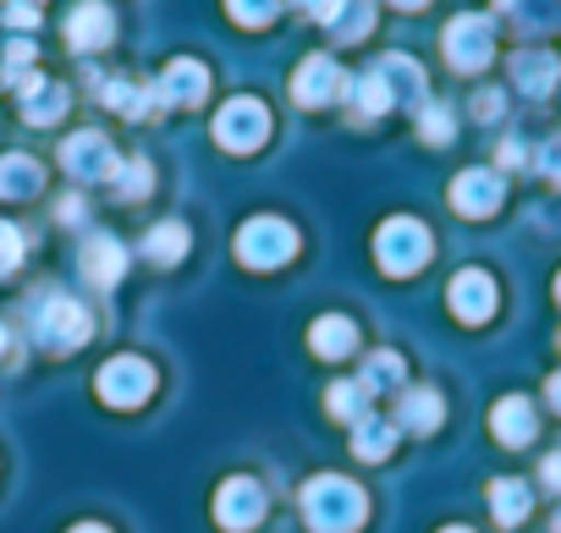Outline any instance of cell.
Returning a JSON list of instances; mask_svg holds the SVG:
<instances>
[{
  "label": "cell",
  "mask_w": 561,
  "mask_h": 533,
  "mask_svg": "<svg viewBox=\"0 0 561 533\" xmlns=\"http://www.w3.org/2000/svg\"><path fill=\"white\" fill-rule=\"evenodd\" d=\"M89 331H94V320H89V309H83L78 298L50 292V298L34 309V336H39V347H50V352H72V347H83Z\"/></svg>",
  "instance_id": "3"
},
{
  "label": "cell",
  "mask_w": 561,
  "mask_h": 533,
  "mask_svg": "<svg viewBox=\"0 0 561 533\" xmlns=\"http://www.w3.org/2000/svg\"><path fill=\"white\" fill-rule=\"evenodd\" d=\"M419 132H424V143H451V111L446 105H424L419 111Z\"/></svg>",
  "instance_id": "32"
},
{
  "label": "cell",
  "mask_w": 561,
  "mask_h": 533,
  "mask_svg": "<svg viewBox=\"0 0 561 533\" xmlns=\"http://www.w3.org/2000/svg\"><path fill=\"white\" fill-rule=\"evenodd\" d=\"M23 264V231L12 220H0V276H12Z\"/></svg>",
  "instance_id": "34"
},
{
  "label": "cell",
  "mask_w": 561,
  "mask_h": 533,
  "mask_svg": "<svg viewBox=\"0 0 561 533\" xmlns=\"http://www.w3.org/2000/svg\"><path fill=\"white\" fill-rule=\"evenodd\" d=\"M105 105H116L122 116H149L154 94H144V89H133V83H105Z\"/></svg>",
  "instance_id": "30"
},
{
  "label": "cell",
  "mask_w": 561,
  "mask_h": 533,
  "mask_svg": "<svg viewBox=\"0 0 561 533\" xmlns=\"http://www.w3.org/2000/svg\"><path fill=\"white\" fill-rule=\"evenodd\" d=\"M67 39H72V50H105L116 39V18H111L105 0H83L67 18Z\"/></svg>",
  "instance_id": "14"
},
{
  "label": "cell",
  "mask_w": 561,
  "mask_h": 533,
  "mask_svg": "<svg viewBox=\"0 0 561 533\" xmlns=\"http://www.w3.org/2000/svg\"><path fill=\"white\" fill-rule=\"evenodd\" d=\"M72 533H111V528H100V522H78Z\"/></svg>",
  "instance_id": "41"
},
{
  "label": "cell",
  "mask_w": 561,
  "mask_h": 533,
  "mask_svg": "<svg viewBox=\"0 0 561 533\" xmlns=\"http://www.w3.org/2000/svg\"><path fill=\"white\" fill-rule=\"evenodd\" d=\"M550 407H556V413H561V374H556V380H550Z\"/></svg>",
  "instance_id": "40"
},
{
  "label": "cell",
  "mask_w": 561,
  "mask_h": 533,
  "mask_svg": "<svg viewBox=\"0 0 561 533\" xmlns=\"http://www.w3.org/2000/svg\"><path fill=\"white\" fill-rule=\"evenodd\" d=\"M331 413H336V418H347V424L369 418V391H364L358 380H342V385H331Z\"/></svg>",
  "instance_id": "29"
},
{
  "label": "cell",
  "mask_w": 561,
  "mask_h": 533,
  "mask_svg": "<svg viewBox=\"0 0 561 533\" xmlns=\"http://www.w3.org/2000/svg\"><path fill=\"white\" fill-rule=\"evenodd\" d=\"M94 391H100L105 407H138V402H149V391H154V369H149L144 358L122 352V358H111V363L100 369Z\"/></svg>",
  "instance_id": "6"
},
{
  "label": "cell",
  "mask_w": 561,
  "mask_h": 533,
  "mask_svg": "<svg viewBox=\"0 0 561 533\" xmlns=\"http://www.w3.org/2000/svg\"><path fill=\"white\" fill-rule=\"evenodd\" d=\"M116 187H122V198H144L149 193V165L144 160H122L116 165Z\"/></svg>",
  "instance_id": "33"
},
{
  "label": "cell",
  "mask_w": 561,
  "mask_h": 533,
  "mask_svg": "<svg viewBox=\"0 0 561 533\" xmlns=\"http://www.w3.org/2000/svg\"><path fill=\"white\" fill-rule=\"evenodd\" d=\"M556 533H561V517H556Z\"/></svg>",
  "instance_id": "46"
},
{
  "label": "cell",
  "mask_w": 561,
  "mask_h": 533,
  "mask_svg": "<svg viewBox=\"0 0 561 533\" xmlns=\"http://www.w3.org/2000/svg\"><path fill=\"white\" fill-rule=\"evenodd\" d=\"M270 138V111L259 105V100H231V105H220V116H215V143L220 149H231V154H248V149H259Z\"/></svg>",
  "instance_id": "5"
},
{
  "label": "cell",
  "mask_w": 561,
  "mask_h": 533,
  "mask_svg": "<svg viewBox=\"0 0 561 533\" xmlns=\"http://www.w3.org/2000/svg\"><path fill=\"white\" fill-rule=\"evenodd\" d=\"M539 165H545V176H550V182H561V138H550V143L539 149Z\"/></svg>",
  "instance_id": "36"
},
{
  "label": "cell",
  "mask_w": 561,
  "mask_h": 533,
  "mask_svg": "<svg viewBox=\"0 0 561 533\" xmlns=\"http://www.w3.org/2000/svg\"><path fill=\"white\" fill-rule=\"evenodd\" d=\"M204 94H209V72L198 61H187V56H176L154 83V105H198Z\"/></svg>",
  "instance_id": "11"
},
{
  "label": "cell",
  "mask_w": 561,
  "mask_h": 533,
  "mask_svg": "<svg viewBox=\"0 0 561 533\" xmlns=\"http://www.w3.org/2000/svg\"><path fill=\"white\" fill-rule=\"evenodd\" d=\"M391 445H397V424H386V418H358L353 424V451L364 462H380Z\"/></svg>",
  "instance_id": "24"
},
{
  "label": "cell",
  "mask_w": 561,
  "mask_h": 533,
  "mask_svg": "<svg viewBox=\"0 0 561 533\" xmlns=\"http://www.w3.org/2000/svg\"><path fill=\"white\" fill-rule=\"evenodd\" d=\"M293 253H298V231L275 215H259L237 231V258L248 270H275V264H287Z\"/></svg>",
  "instance_id": "4"
},
{
  "label": "cell",
  "mask_w": 561,
  "mask_h": 533,
  "mask_svg": "<svg viewBox=\"0 0 561 533\" xmlns=\"http://www.w3.org/2000/svg\"><path fill=\"white\" fill-rule=\"evenodd\" d=\"M0 352H7V325H0Z\"/></svg>",
  "instance_id": "43"
},
{
  "label": "cell",
  "mask_w": 561,
  "mask_h": 533,
  "mask_svg": "<svg viewBox=\"0 0 561 533\" xmlns=\"http://www.w3.org/2000/svg\"><path fill=\"white\" fill-rule=\"evenodd\" d=\"M375 258H380L386 276H413V270H424V258H430V231L413 215H397V220H386L375 231Z\"/></svg>",
  "instance_id": "2"
},
{
  "label": "cell",
  "mask_w": 561,
  "mask_h": 533,
  "mask_svg": "<svg viewBox=\"0 0 561 533\" xmlns=\"http://www.w3.org/2000/svg\"><path fill=\"white\" fill-rule=\"evenodd\" d=\"M78 264H83L89 287H116V281H122V270H127V247H122L116 236H89Z\"/></svg>",
  "instance_id": "15"
},
{
  "label": "cell",
  "mask_w": 561,
  "mask_h": 533,
  "mask_svg": "<svg viewBox=\"0 0 561 533\" xmlns=\"http://www.w3.org/2000/svg\"><path fill=\"white\" fill-rule=\"evenodd\" d=\"M440 533H468V528H440Z\"/></svg>",
  "instance_id": "44"
},
{
  "label": "cell",
  "mask_w": 561,
  "mask_h": 533,
  "mask_svg": "<svg viewBox=\"0 0 561 533\" xmlns=\"http://www.w3.org/2000/svg\"><path fill=\"white\" fill-rule=\"evenodd\" d=\"M347 94H353V111L369 121V116H380V111H391V89H386V78L380 72H364L358 83H347Z\"/></svg>",
  "instance_id": "25"
},
{
  "label": "cell",
  "mask_w": 561,
  "mask_h": 533,
  "mask_svg": "<svg viewBox=\"0 0 561 533\" xmlns=\"http://www.w3.org/2000/svg\"><path fill=\"white\" fill-rule=\"evenodd\" d=\"M226 12H231L242 28H264V23L280 12V0H226Z\"/></svg>",
  "instance_id": "31"
},
{
  "label": "cell",
  "mask_w": 561,
  "mask_h": 533,
  "mask_svg": "<svg viewBox=\"0 0 561 533\" xmlns=\"http://www.w3.org/2000/svg\"><path fill=\"white\" fill-rule=\"evenodd\" d=\"M528 500H534V495H528V484H517V478H495V484H490V506H495L501 522H523V517H528Z\"/></svg>",
  "instance_id": "26"
},
{
  "label": "cell",
  "mask_w": 561,
  "mask_h": 533,
  "mask_svg": "<svg viewBox=\"0 0 561 533\" xmlns=\"http://www.w3.org/2000/svg\"><path fill=\"white\" fill-rule=\"evenodd\" d=\"M309 341H314V352H320V358H347V352H353V341H358V325H353V320H342V314H325V320H314Z\"/></svg>",
  "instance_id": "21"
},
{
  "label": "cell",
  "mask_w": 561,
  "mask_h": 533,
  "mask_svg": "<svg viewBox=\"0 0 561 533\" xmlns=\"http://www.w3.org/2000/svg\"><path fill=\"white\" fill-rule=\"evenodd\" d=\"M23 116H28L34 127L61 121V116H67V89H61V83H45V78H28V83H23Z\"/></svg>",
  "instance_id": "19"
},
{
  "label": "cell",
  "mask_w": 561,
  "mask_h": 533,
  "mask_svg": "<svg viewBox=\"0 0 561 533\" xmlns=\"http://www.w3.org/2000/svg\"><path fill=\"white\" fill-rule=\"evenodd\" d=\"M490 50H495L490 18H479V12L451 18V28H446V61H451L457 72H484V67H490Z\"/></svg>",
  "instance_id": "7"
},
{
  "label": "cell",
  "mask_w": 561,
  "mask_h": 533,
  "mask_svg": "<svg viewBox=\"0 0 561 533\" xmlns=\"http://www.w3.org/2000/svg\"><path fill=\"white\" fill-rule=\"evenodd\" d=\"M298 7H304L309 18H320V23H331V18H336V7H342V0H298Z\"/></svg>",
  "instance_id": "37"
},
{
  "label": "cell",
  "mask_w": 561,
  "mask_h": 533,
  "mask_svg": "<svg viewBox=\"0 0 561 533\" xmlns=\"http://www.w3.org/2000/svg\"><path fill=\"white\" fill-rule=\"evenodd\" d=\"M501 193H506V182L495 176V171H462L457 182H451V209L457 215H495L501 209Z\"/></svg>",
  "instance_id": "12"
},
{
  "label": "cell",
  "mask_w": 561,
  "mask_h": 533,
  "mask_svg": "<svg viewBox=\"0 0 561 533\" xmlns=\"http://www.w3.org/2000/svg\"><path fill=\"white\" fill-rule=\"evenodd\" d=\"M144 253H149L154 264H176V258L187 253V225H176V220L154 225V231H149V242H144Z\"/></svg>",
  "instance_id": "27"
},
{
  "label": "cell",
  "mask_w": 561,
  "mask_h": 533,
  "mask_svg": "<svg viewBox=\"0 0 561 533\" xmlns=\"http://www.w3.org/2000/svg\"><path fill=\"white\" fill-rule=\"evenodd\" d=\"M28 7H34V0H28Z\"/></svg>",
  "instance_id": "47"
},
{
  "label": "cell",
  "mask_w": 561,
  "mask_h": 533,
  "mask_svg": "<svg viewBox=\"0 0 561 533\" xmlns=\"http://www.w3.org/2000/svg\"><path fill=\"white\" fill-rule=\"evenodd\" d=\"M325 28H331V39L358 45V39H369V28H375V7H369V0H342L336 18H331Z\"/></svg>",
  "instance_id": "22"
},
{
  "label": "cell",
  "mask_w": 561,
  "mask_h": 533,
  "mask_svg": "<svg viewBox=\"0 0 561 533\" xmlns=\"http://www.w3.org/2000/svg\"><path fill=\"white\" fill-rule=\"evenodd\" d=\"M336 94H347V72L331 56H309L293 78V100L298 105H331Z\"/></svg>",
  "instance_id": "10"
},
{
  "label": "cell",
  "mask_w": 561,
  "mask_h": 533,
  "mask_svg": "<svg viewBox=\"0 0 561 533\" xmlns=\"http://www.w3.org/2000/svg\"><path fill=\"white\" fill-rule=\"evenodd\" d=\"M512 78H517V89L523 94H550L556 89V78H561V61L550 56V50H517L512 56Z\"/></svg>",
  "instance_id": "16"
},
{
  "label": "cell",
  "mask_w": 561,
  "mask_h": 533,
  "mask_svg": "<svg viewBox=\"0 0 561 533\" xmlns=\"http://www.w3.org/2000/svg\"><path fill=\"white\" fill-rule=\"evenodd\" d=\"M473 116H501V94H490V89H484V94L473 100Z\"/></svg>",
  "instance_id": "38"
},
{
  "label": "cell",
  "mask_w": 561,
  "mask_h": 533,
  "mask_svg": "<svg viewBox=\"0 0 561 533\" xmlns=\"http://www.w3.org/2000/svg\"><path fill=\"white\" fill-rule=\"evenodd\" d=\"M539 473H545V484H550V489H561V451H556V456H545V467H539Z\"/></svg>",
  "instance_id": "39"
},
{
  "label": "cell",
  "mask_w": 561,
  "mask_h": 533,
  "mask_svg": "<svg viewBox=\"0 0 561 533\" xmlns=\"http://www.w3.org/2000/svg\"><path fill=\"white\" fill-rule=\"evenodd\" d=\"M61 160H67V171H72L78 182H111L116 165H122L116 149H111V138H100V132H78V138H67Z\"/></svg>",
  "instance_id": "9"
},
{
  "label": "cell",
  "mask_w": 561,
  "mask_h": 533,
  "mask_svg": "<svg viewBox=\"0 0 561 533\" xmlns=\"http://www.w3.org/2000/svg\"><path fill=\"white\" fill-rule=\"evenodd\" d=\"M402 424L408 429H440V391H430V385H413V391H402Z\"/></svg>",
  "instance_id": "23"
},
{
  "label": "cell",
  "mask_w": 561,
  "mask_h": 533,
  "mask_svg": "<svg viewBox=\"0 0 561 533\" xmlns=\"http://www.w3.org/2000/svg\"><path fill=\"white\" fill-rule=\"evenodd\" d=\"M264 489L253 484V478H226L220 489H215V522L220 528H231V533H248L259 517H264Z\"/></svg>",
  "instance_id": "8"
},
{
  "label": "cell",
  "mask_w": 561,
  "mask_h": 533,
  "mask_svg": "<svg viewBox=\"0 0 561 533\" xmlns=\"http://www.w3.org/2000/svg\"><path fill=\"white\" fill-rule=\"evenodd\" d=\"M375 72L386 78L391 105H397V100H402V105H424V72H419V61H413V56H386Z\"/></svg>",
  "instance_id": "18"
},
{
  "label": "cell",
  "mask_w": 561,
  "mask_h": 533,
  "mask_svg": "<svg viewBox=\"0 0 561 533\" xmlns=\"http://www.w3.org/2000/svg\"><path fill=\"white\" fill-rule=\"evenodd\" d=\"M298 500H304V522H309L314 533H353V528L364 522V511H369L364 489H358L353 478H342V473L309 478Z\"/></svg>",
  "instance_id": "1"
},
{
  "label": "cell",
  "mask_w": 561,
  "mask_h": 533,
  "mask_svg": "<svg viewBox=\"0 0 561 533\" xmlns=\"http://www.w3.org/2000/svg\"><path fill=\"white\" fill-rule=\"evenodd\" d=\"M391 7H402V12H419V7H424V0H391Z\"/></svg>",
  "instance_id": "42"
},
{
  "label": "cell",
  "mask_w": 561,
  "mask_h": 533,
  "mask_svg": "<svg viewBox=\"0 0 561 533\" xmlns=\"http://www.w3.org/2000/svg\"><path fill=\"white\" fill-rule=\"evenodd\" d=\"M556 298H561V276H556Z\"/></svg>",
  "instance_id": "45"
},
{
  "label": "cell",
  "mask_w": 561,
  "mask_h": 533,
  "mask_svg": "<svg viewBox=\"0 0 561 533\" xmlns=\"http://www.w3.org/2000/svg\"><path fill=\"white\" fill-rule=\"evenodd\" d=\"M45 187V165L28 154H7L0 160V198H34Z\"/></svg>",
  "instance_id": "20"
},
{
  "label": "cell",
  "mask_w": 561,
  "mask_h": 533,
  "mask_svg": "<svg viewBox=\"0 0 561 533\" xmlns=\"http://www.w3.org/2000/svg\"><path fill=\"white\" fill-rule=\"evenodd\" d=\"M490 429H495L501 445H528V440H534V407H528V396H506V402H495Z\"/></svg>",
  "instance_id": "17"
},
{
  "label": "cell",
  "mask_w": 561,
  "mask_h": 533,
  "mask_svg": "<svg viewBox=\"0 0 561 533\" xmlns=\"http://www.w3.org/2000/svg\"><path fill=\"white\" fill-rule=\"evenodd\" d=\"M0 18H7L12 28H34L39 23V7H28V0H7V12H0Z\"/></svg>",
  "instance_id": "35"
},
{
  "label": "cell",
  "mask_w": 561,
  "mask_h": 533,
  "mask_svg": "<svg viewBox=\"0 0 561 533\" xmlns=\"http://www.w3.org/2000/svg\"><path fill=\"white\" fill-rule=\"evenodd\" d=\"M358 385H364L369 396H380V391H397V385H402V358H397V352H375V358L364 363Z\"/></svg>",
  "instance_id": "28"
},
{
  "label": "cell",
  "mask_w": 561,
  "mask_h": 533,
  "mask_svg": "<svg viewBox=\"0 0 561 533\" xmlns=\"http://www.w3.org/2000/svg\"><path fill=\"white\" fill-rule=\"evenodd\" d=\"M446 298H451V314H457L462 325H484V320L495 314V281H490L484 270H462Z\"/></svg>",
  "instance_id": "13"
}]
</instances>
